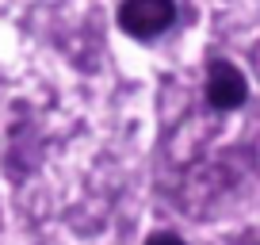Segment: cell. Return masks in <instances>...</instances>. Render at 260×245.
Instances as JSON below:
<instances>
[{
	"label": "cell",
	"mask_w": 260,
	"mask_h": 245,
	"mask_svg": "<svg viewBox=\"0 0 260 245\" xmlns=\"http://www.w3.org/2000/svg\"><path fill=\"white\" fill-rule=\"evenodd\" d=\"M176 19V0H122L119 27L134 39H157Z\"/></svg>",
	"instance_id": "cell-1"
},
{
	"label": "cell",
	"mask_w": 260,
	"mask_h": 245,
	"mask_svg": "<svg viewBox=\"0 0 260 245\" xmlns=\"http://www.w3.org/2000/svg\"><path fill=\"white\" fill-rule=\"evenodd\" d=\"M249 96V84H245L241 69L230 66V62H211V73H207V100L218 111H234L245 104Z\"/></svg>",
	"instance_id": "cell-2"
},
{
	"label": "cell",
	"mask_w": 260,
	"mask_h": 245,
	"mask_svg": "<svg viewBox=\"0 0 260 245\" xmlns=\"http://www.w3.org/2000/svg\"><path fill=\"white\" fill-rule=\"evenodd\" d=\"M146 245H184V241H180L176 234H153V237H149Z\"/></svg>",
	"instance_id": "cell-3"
}]
</instances>
